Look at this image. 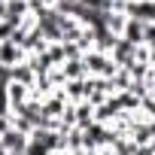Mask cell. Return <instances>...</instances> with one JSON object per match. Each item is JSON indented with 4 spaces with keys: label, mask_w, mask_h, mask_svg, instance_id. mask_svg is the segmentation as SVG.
Masks as SVG:
<instances>
[{
    "label": "cell",
    "mask_w": 155,
    "mask_h": 155,
    "mask_svg": "<svg viewBox=\"0 0 155 155\" xmlns=\"http://www.w3.org/2000/svg\"><path fill=\"white\" fill-rule=\"evenodd\" d=\"M12 82H21V85L34 88V82H37V73H34L28 64H18V67H12Z\"/></svg>",
    "instance_id": "cell-6"
},
{
    "label": "cell",
    "mask_w": 155,
    "mask_h": 155,
    "mask_svg": "<svg viewBox=\"0 0 155 155\" xmlns=\"http://www.w3.org/2000/svg\"><path fill=\"white\" fill-rule=\"evenodd\" d=\"M134 55H137V46H134V43H128V40H122V37H119L116 49L110 52V58H113V61H116L122 70H128V67L134 64Z\"/></svg>",
    "instance_id": "cell-3"
},
{
    "label": "cell",
    "mask_w": 155,
    "mask_h": 155,
    "mask_svg": "<svg viewBox=\"0 0 155 155\" xmlns=\"http://www.w3.org/2000/svg\"><path fill=\"white\" fill-rule=\"evenodd\" d=\"M61 73H64V79H67V82H73V79H88L82 58H76V61H64V64H61Z\"/></svg>",
    "instance_id": "cell-5"
},
{
    "label": "cell",
    "mask_w": 155,
    "mask_h": 155,
    "mask_svg": "<svg viewBox=\"0 0 155 155\" xmlns=\"http://www.w3.org/2000/svg\"><path fill=\"white\" fill-rule=\"evenodd\" d=\"M55 155H73V152H67V149H64V152H55Z\"/></svg>",
    "instance_id": "cell-7"
},
{
    "label": "cell",
    "mask_w": 155,
    "mask_h": 155,
    "mask_svg": "<svg viewBox=\"0 0 155 155\" xmlns=\"http://www.w3.org/2000/svg\"><path fill=\"white\" fill-rule=\"evenodd\" d=\"M122 40H128V43H134V46H143V40H146V25L137 21V18H128Z\"/></svg>",
    "instance_id": "cell-4"
},
{
    "label": "cell",
    "mask_w": 155,
    "mask_h": 155,
    "mask_svg": "<svg viewBox=\"0 0 155 155\" xmlns=\"http://www.w3.org/2000/svg\"><path fill=\"white\" fill-rule=\"evenodd\" d=\"M0 146H3L9 155H18V152H28L31 137H28L25 131H18V128H9L6 134H0Z\"/></svg>",
    "instance_id": "cell-2"
},
{
    "label": "cell",
    "mask_w": 155,
    "mask_h": 155,
    "mask_svg": "<svg viewBox=\"0 0 155 155\" xmlns=\"http://www.w3.org/2000/svg\"><path fill=\"white\" fill-rule=\"evenodd\" d=\"M82 64H85V73H88V79H113L116 76V70H122L110 55H104V52H85L82 55Z\"/></svg>",
    "instance_id": "cell-1"
}]
</instances>
